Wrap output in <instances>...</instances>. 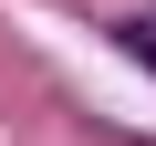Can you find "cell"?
<instances>
[{
  "label": "cell",
  "instance_id": "obj_1",
  "mask_svg": "<svg viewBox=\"0 0 156 146\" xmlns=\"http://www.w3.org/2000/svg\"><path fill=\"white\" fill-rule=\"evenodd\" d=\"M115 52H125V63H146V73H156V21H146V11H135V21H115Z\"/></svg>",
  "mask_w": 156,
  "mask_h": 146
}]
</instances>
